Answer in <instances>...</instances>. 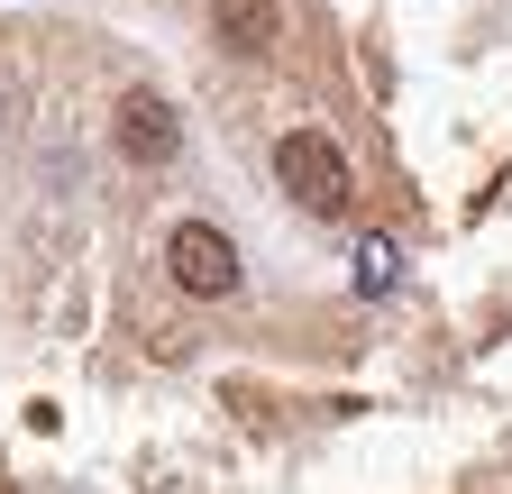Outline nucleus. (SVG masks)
<instances>
[{"label":"nucleus","mask_w":512,"mask_h":494,"mask_svg":"<svg viewBox=\"0 0 512 494\" xmlns=\"http://www.w3.org/2000/svg\"><path fill=\"white\" fill-rule=\"evenodd\" d=\"M211 28H220V46H229V55H266L284 19H275V0H220Z\"/></svg>","instance_id":"20e7f679"},{"label":"nucleus","mask_w":512,"mask_h":494,"mask_svg":"<svg viewBox=\"0 0 512 494\" xmlns=\"http://www.w3.org/2000/svg\"><path fill=\"white\" fill-rule=\"evenodd\" d=\"M275 183H284V193H293L311 220H339L348 193H357V174H348L339 138H320V129H284V138H275Z\"/></svg>","instance_id":"f257e3e1"},{"label":"nucleus","mask_w":512,"mask_h":494,"mask_svg":"<svg viewBox=\"0 0 512 494\" xmlns=\"http://www.w3.org/2000/svg\"><path fill=\"white\" fill-rule=\"evenodd\" d=\"M165 275H174L192 302H229V293L247 284V266H238V247H229L220 220H174V229H165Z\"/></svg>","instance_id":"f03ea898"},{"label":"nucleus","mask_w":512,"mask_h":494,"mask_svg":"<svg viewBox=\"0 0 512 494\" xmlns=\"http://www.w3.org/2000/svg\"><path fill=\"white\" fill-rule=\"evenodd\" d=\"M174 147H183V119H174V101H156V92H128V101H119V156H128V165H174Z\"/></svg>","instance_id":"7ed1b4c3"},{"label":"nucleus","mask_w":512,"mask_h":494,"mask_svg":"<svg viewBox=\"0 0 512 494\" xmlns=\"http://www.w3.org/2000/svg\"><path fill=\"white\" fill-rule=\"evenodd\" d=\"M394 275H403V247L384 238V229H366V238H357V266H348V284L375 302V293H394Z\"/></svg>","instance_id":"39448f33"}]
</instances>
